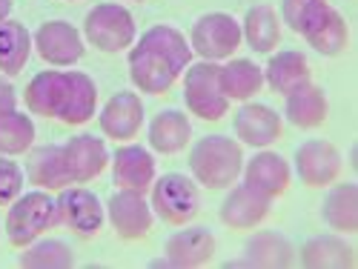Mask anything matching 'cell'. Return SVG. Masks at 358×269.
I'll list each match as a JSON object with an SVG mask.
<instances>
[{
  "label": "cell",
  "mask_w": 358,
  "mask_h": 269,
  "mask_svg": "<svg viewBox=\"0 0 358 269\" xmlns=\"http://www.w3.org/2000/svg\"><path fill=\"white\" fill-rule=\"evenodd\" d=\"M32 43H35L38 54L52 66H72L86 52L80 32L66 20H46L35 32Z\"/></svg>",
  "instance_id": "11"
},
{
  "label": "cell",
  "mask_w": 358,
  "mask_h": 269,
  "mask_svg": "<svg viewBox=\"0 0 358 269\" xmlns=\"http://www.w3.org/2000/svg\"><path fill=\"white\" fill-rule=\"evenodd\" d=\"M143 124V103L135 92H117L101 112V129L106 138L129 140Z\"/></svg>",
  "instance_id": "18"
},
{
  "label": "cell",
  "mask_w": 358,
  "mask_h": 269,
  "mask_svg": "<svg viewBox=\"0 0 358 269\" xmlns=\"http://www.w3.org/2000/svg\"><path fill=\"white\" fill-rule=\"evenodd\" d=\"M112 177L117 189L146 192L155 181V158L143 146H121L112 158Z\"/></svg>",
  "instance_id": "15"
},
{
  "label": "cell",
  "mask_w": 358,
  "mask_h": 269,
  "mask_svg": "<svg viewBox=\"0 0 358 269\" xmlns=\"http://www.w3.org/2000/svg\"><path fill=\"white\" fill-rule=\"evenodd\" d=\"M327 3V0H284L281 3V12H284V20L289 23L292 32L301 35V29L307 26V20Z\"/></svg>",
  "instance_id": "34"
},
{
  "label": "cell",
  "mask_w": 358,
  "mask_h": 269,
  "mask_svg": "<svg viewBox=\"0 0 358 269\" xmlns=\"http://www.w3.org/2000/svg\"><path fill=\"white\" fill-rule=\"evenodd\" d=\"M23 189V169L9 161V158H0V206H9L20 198Z\"/></svg>",
  "instance_id": "33"
},
{
  "label": "cell",
  "mask_w": 358,
  "mask_h": 269,
  "mask_svg": "<svg viewBox=\"0 0 358 269\" xmlns=\"http://www.w3.org/2000/svg\"><path fill=\"white\" fill-rule=\"evenodd\" d=\"M264 83L278 95H289L292 89L310 83V64L301 52H278L273 54V61L266 64Z\"/></svg>",
  "instance_id": "23"
},
{
  "label": "cell",
  "mask_w": 358,
  "mask_h": 269,
  "mask_svg": "<svg viewBox=\"0 0 358 269\" xmlns=\"http://www.w3.org/2000/svg\"><path fill=\"white\" fill-rule=\"evenodd\" d=\"M235 132L247 146L264 149V146H270L281 138V117L270 106L247 103L235 115Z\"/></svg>",
  "instance_id": "17"
},
{
  "label": "cell",
  "mask_w": 358,
  "mask_h": 269,
  "mask_svg": "<svg viewBox=\"0 0 358 269\" xmlns=\"http://www.w3.org/2000/svg\"><path fill=\"white\" fill-rule=\"evenodd\" d=\"M64 155H66V166L72 175V184H86L98 177L106 169V143L95 135H78L64 146Z\"/></svg>",
  "instance_id": "16"
},
{
  "label": "cell",
  "mask_w": 358,
  "mask_h": 269,
  "mask_svg": "<svg viewBox=\"0 0 358 269\" xmlns=\"http://www.w3.org/2000/svg\"><path fill=\"white\" fill-rule=\"evenodd\" d=\"M301 35L307 38V43L321 52V54H341L350 43V29L344 23V17L330 6V3H324L310 20L307 26L301 29Z\"/></svg>",
  "instance_id": "14"
},
{
  "label": "cell",
  "mask_w": 358,
  "mask_h": 269,
  "mask_svg": "<svg viewBox=\"0 0 358 269\" xmlns=\"http://www.w3.org/2000/svg\"><path fill=\"white\" fill-rule=\"evenodd\" d=\"M109 221L121 241H141L152 229V203L143 192L121 189L109 198Z\"/></svg>",
  "instance_id": "10"
},
{
  "label": "cell",
  "mask_w": 358,
  "mask_h": 269,
  "mask_svg": "<svg viewBox=\"0 0 358 269\" xmlns=\"http://www.w3.org/2000/svg\"><path fill=\"white\" fill-rule=\"evenodd\" d=\"M241 263H247V266H289L292 249L278 232H258L247 244V258Z\"/></svg>",
  "instance_id": "29"
},
{
  "label": "cell",
  "mask_w": 358,
  "mask_h": 269,
  "mask_svg": "<svg viewBox=\"0 0 358 269\" xmlns=\"http://www.w3.org/2000/svg\"><path fill=\"white\" fill-rule=\"evenodd\" d=\"M244 184L261 189L270 198H278L289 187V163L275 152H258L244 169Z\"/></svg>",
  "instance_id": "21"
},
{
  "label": "cell",
  "mask_w": 358,
  "mask_h": 269,
  "mask_svg": "<svg viewBox=\"0 0 358 269\" xmlns=\"http://www.w3.org/2000/svg\"><path fill=\"white\" fill-rule=\"evenodd\" d=\"M55 224H64L80 238H92L103 226V206L95 192L64 187L61 198L55 201Z\"/></svg>",
  "instance_id": "9"
},
{
  "label": "cell",
  "mask_w": 358,
  "mask_h": 269,
  "mask_svg": "<svg viewBox=\"0 0 358 269\" xmlns=\"http://www.w3.org/2000/svg\"><path fill=\"white\" fill-rule=\"evenodd\" d=\"M35 140V124L32 117L15 112L0 115V155H20Z\"/></svg>",
  "instance_id": "31"
},
{
  "label": "cell",
  "mask_w": 358,
  "mask_h": 269,
  "mask_svg": "<svg viewBox=\"0 0 358 269\" xmlns=\"http://www.w3.org/2000/svg\"><path fill=\"white\" fill-rule=\"evenodd\" d=\"M189 169L195 175V181L203 184L206 189H227L244 172L241 143L224 135H206L192 146Z\"/></svg>",
  "instance_id": "3"
},
{
  "label": "cell",
  "mask_w": 358,
  "mask_h": 269,
  "mask_svg": "<svg viewBox=\"0 0 358 269\" xmlns=\"http://www.w3.org/2000/svg\"><path fill=\"white\" fill-rule=\"evenodd\" d=\"M241 23L227 12H210L192 26V52L203 61H224L241 43Z\"/></svg>",
  "instance_id": "8"
},
{
  "label": "cell",
  "mask_w": 358,
  "mask_h": 269,
  "mask_svg": "<svg viewBox=\"0 0 358 269\" xmlns=\"http://www.w3.org/2000/svg\"><path fill=\"white\" fill-rule=\"evenodd\" d=\"M15 106H17V98H15V89H12V83L0 78V115L15 112Z\"/></svg>",
  "instance_id": "35"
},
{
  "label": "cell",
  "mask_w": 358,
  "mask_h": 269,
  "mask_svg": "<svg viewBox=\"0 0 358 269\" xmlns=\"http://www.w3.org/2000/svg\"><path fill=\"white\" fill-rule=\"evenodd\" d=\"M29 54H32V35H29V29L17 20L0 23V72L3 75L23 72Z\"/></svg>",
  "instance_id": "26"
},
{
  "label": "cell",
  "mask_w": 358,
  "mask_h": 269,
  "mask_svg": "<svg viewBox=\"0 0 358 269\" xmlns=\"http://www.w3.org/2000/svg\"><path fill=\"white\" fill-rule=\"evenodd\" d=\"M192 64V46L172 26H152L129 52V75L141 92L164 95Z\"/></svg>",
  "instance_id": "1"
},
{
  "label": "cell",
  "mask_w": 358,
  "mask_h": 269,
  "mask_svg": "<svg viewBox=\"0 0 358 269\" xmlns=\"http://www.w3.org/2000/svg\"><path fill=\"white\" fill-rule=\"evenodd\" d=\"M324 221L338 232H355L358 229V187L355 184H338L324 201Z\"/></svg>",
  "instance_id": "28"
},
{
  "label": "cell",
  "mask_w": 358,
  "mask_h": 269,
  "mask_svg": "<svg viewBox=\"0 0 358 269\" xmlns=\"http://www.w3.org/2000/svg\"><path fill=\"white\" fill-rule=\"evenodd\" d=\"M29 112L55 117L61 124H86L98 109V89L83 72H41L26 86Z\"/></svg>",
  "instance_id": "2"
},
{
  "label": "cell",
  "mask_w": 358,
  "mask_h": 269,
  "mask_svg": "<svg viewBox=\"0 0 358 269\" xmlns=\"http://www.w3.org/2000/svg\"><path fill=\"white\" fill-rule=\"evenodd\" d=\"M75 263L72 249L64 241H41V244H29V249L20 255V266L29 269H69Z\"/></svg>",
  "instance_id": "32"
},
{
  "label": "cell",
  "mask_w": 358,
  "mask_h": 269,
  "mask_svg": "<svg viewBox=\"0 0 358 269\" xmlns=\"http://www.w3.org/2000/svg\"><path fill=\"white\" fill-rule=\"evenodd\" d=\"M83 38L101 52H124L135 41V17L117 3H101L86 15Z\"/></svg>",
  "instance_id": "4"
},
{
  "label": "cell",
  "mask_w": 358,
  "mask_h": 269,
  "mask_svg": "<svg viewBox=\"0 0 358 269\" xmlns=\"http://www.w3.org/2000/svg\"><path fill=\"white\" fill-rule=\"evenodd\" d=\"M29 181L43 189H64L72 184V175L66 166L64 146H38L26 161Z\"/></svg>",
  "instance_id": "20"
},
{
  "label": "cell",
  "mask_w": 358,
  "mask_h": 269,
  "mask_svg": "<svg viewBox=\"0 0 358 269\" xmlns=\"http://www.w3.org/2000/svg\"><path fill=\"white\" fill-rule=\"evenodd\" d=\"M9 12H12V0H0V23L9 17Z\"/></svg>",
  "instance_id": "36"
},
{
  "label": "cell",
  "mask_w": 358,
  "mask_h": 269,
  "mask_svg": "<svg viewBox=\"0 0 358 269\" xmlns=\"http://www.w3.org/2000/svg\"><path fill=\"white\" fill-rule=\"evenodd\" d=\"M218 69L213 61L203 64H189L187 66V78H184V98L187 106L192 109V115L203 117V121H218L227 115L229 101L221 92V80H218Z\"/></svg>",
  "instance_id": "7"
},
{
  "label": "cell",
  "mask_w": 358,
  "mask_h": 269,
  "mask_svg": "<svg viewBox=\"0 0 358 269\" xmlns=\"http://www.w3.org/2000/svg\"><path fill=\"white\" fill-rule=\"evenodd\" d=\"M55 224V198L46 192H29L9 203L6 235L15 247H29Z\"/></svg>",
  "instance_id": "5"
},
{
  "label": "cell",
  "mask_w": 358,
  "mask_h": 269,
  "mask_svg": "<svg viewBox=\"0 0 358 269\" xmlns=\"http://www.w3.org/2000/svg\"><path fill=\"white\" fill-rule=\"evenodd\" d=\"M152 209L172 226H181L192 221L201 209V195L192 177L181 172H166L164 177L152 181Z\"/></svg>",
  "instance_id": "6"
},
{
  "label": "cell",
  "mask_w": 358,
  "mask_h": 269,
  "mask_svg": "<svg viewBox=\"0 0 358 269\" xmlns=\"http://www.w3.org/2000/svg\"><path fill=\"white\" fill-rule=\"evenodd\" d=\"M287 117L301 129H315L327 121V98L318 86L304 83L287 95Z\"/></svg>",
  "instance_id": "25"
},
{
  "label": "cell",
  "mask_w": 358,
  "mask_h": 269,
  "mask_svg": "<svg viewBox=\"0 0 358 269\" xmlns=\"http://www.w3.org/2000/svg\"><path fill=\"white\" fill-rule=\"evenodd\" d=\"M218 80L227 101H250L264 86V69L255 66L252 61L238 57V61H229L227 66L218 69Z\"/></svg>",
  "instance_id": "24"
},
{
  "label": "cell",
  "mask_w": 358,
  "mask_h": 269,
  "mask_svg": "<svg viewBox=\"0 0 358 269\" xmlns=\"http://www.w3.org/2000/svg\"><path fill=\"white\" fill-rule=\"evenodd\" d=\"M192 138V126L187 121L184 112L178 109H164L155 115V121L149 124V143H152L155 152L161 155H175L189 143Z\"/></svg>",
  "instance_id": "22"
},
{
  "label": "cell",
  "mask_w": 358,
  "mask_h": 269,
  "mask_svg": "<svg viewBox=\"0 0 358 269\" xmlns=\"http://www.w3.org/2000/svg\"><path fill=\"white\" fill-rule=\"evenodd\" d=\"M304 266H318V269H336V266H352L355 255L352 247H347L338 238H315L301 252Z\"/></svg>",
  "instance_id": "30"
},
{
  "label": "cell",
  "mask_w": 358,
  "mask_h": 269,
  "mask_svg": "<svg viewBox=\"0 0 358 269\" xmlns=\"http://www.w3.org/2000/svg\"><path fill=\"white\" fill-rule=\"evenodd\" d=\"M295 172L307 187H330L341 172V155L327 140H307L295 152Z\"/></svg>",
  "instance_id": "12"
},
{
  "label": "cell",
  "mask_w": 358,
  "mask_h": 269,
  "mask_svg": "<svg viewBox=\"0 0 358 269\" xmlns=\"http://www.w3.org/2000/svg\"><path fill=\"white\" fill-rule=\"evenodd\" d=\"M270 203H273L270 195H264L261 189H255L250 184H241L238 189H232L229 198L224 201L221 221L229 229H252L270 215Z\"/></svg>",
  "instance_id": "13"
},
{
  "label": "cell",
  "mask_w": 358,
  "mask_h": 269,
  "mask_svg": "<svg viewBox=\"0 0 358 269\" xmlns=\"http://www.w3.org/2000/svg\"><path fill=\"white\" fill-rule=\"evenodd\" d=\"M241 35L247 38V43L266 54L273 52L281 41V23H278V15L273 6H252L244 17V26H241Z\"/></svg>",
  "instance_id": "27"
},
{
  "label": "cell",
  "mask_w": 358,
  "mask_h": 269,
  "mask_svg": "<svg viewBox=\"0 0 358 269\" xmlns=\"http://www.w3.org/2000/svg\"><path fill=\"white\" fill-rule=\"evenodd\" d=\"M213 252H215V238H213L210 229H203V226L181 229L166 241V261L172 266H181V269L210 263Z\"/></svg>",
  "instance_id": "19"
}]
</instances>
